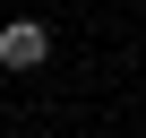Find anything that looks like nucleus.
Listing matches in <instances>:
<instances>
[{"label": "nucleus", "mask_w": 146, "mask_h": 138, "mask_svg": "<svg viewBox=\"0 0 146 138\" xmlns=\"http://www.w3.org/2000/svg\"><path fill=\"white\" fill-rule=\"evenodd\" d=\"M52 60V26L43 17H9L0 26V69H43Z\"/></svg>", "instance_id": "f257e3e1"}]
</instances>
